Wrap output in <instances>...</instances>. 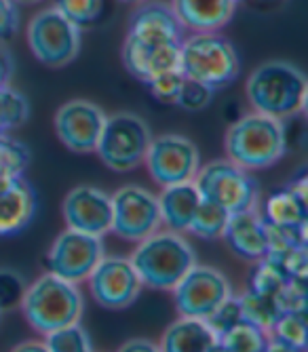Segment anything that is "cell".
<instances>
[{
	"label": "cell",
	"mask_w": 308,
	"mask_h": 352,
	"mask_svg": "<svg viewBox=\"0 0 308 352\" xmlns=\"http://www.w3.org/2000/svg\"><path fill=\"white\" fill-rule=\"evenodd\" d=\"M245 93L254 112L287 120L306 110L308 80L287 61H266L250 74Z\"/></svg>",
	"instance_id": "1"
},
{
	"label": "cell",
	"mask_w": 308,
	"mask_h": 352,
	"mask_svg": "<svg viewBox=\"0 0 308 352\" xmlns=\"http://www.w3.org/2000/svg\"><path fill=\"white\" fill-rule=\"evenodd\" d=\"M226 154L228 161L248 171L272 167L285 156L287 135L283 120L252 112L236 120L226 131Z\"/></svg>",
	"instance_id": "2"
},
{
	"label": "cell",
	"mask_w": 308,
	"mask_h": 352,
	"mask_svg": "<svg viewBox=\"0 0 308 352\" xmlns=\"http://www.w3.org/2000/svg\"><path fill=\"white\" fill-rule=\"evenodd\" d=\"M19 306L30 327L47 336L57 327L80 321L85 298L78 289V283L45 272L25 287Z\"/></svg>",
	"instance_id": "3"
},
{
	"label": "cell",
	"mask_w": 308,
	"mask_h": 352,
	"mask_svg": "<svg viewBox=\"0 0 308 352\" xmlns=\"http://www.w3.org/2000/svg\"><path fill=\"white\" fill-rule=\"evenodd\" d=\"M129 260L144 287L171 292L186 270L197 264V255L182 232L157 230L138 243Z\"/></svg>",
	"instance_id": "4"
},
{
	"label": "cell",
	"mask_w": 308,
	"mask_h": 352,
	"mask_svg": "<svg viewBox=\"0 0 308 352\" xmlns=\"http://www.w3.org/2000/svg\"><path fill=\"white\" fill-rule=\"evenodd\" d=\"M179 72L218 91L236 80L241 59L236 49L218 32H195L179 45Z\"/></svg>",
	"instance_id": "5"
},
{
	"label": "cell",
	"mask_w": 308,
	"mask_h": 352,
	"mask_svg": "<svg viewBox=\"0 0 308 352\" xmlns=\"http://www.w3.org/2000/svg\"><path fill=\"white\" fill-rule=\"evenodd\" d=\"M150 142L152 133L144 118L133 112H116L106 116L96 152L108 169L125 173L144 163Z\"/></svg>",
	"instance_id": "6"
},
{
	"label": "cell",
	"mask_w": 308,
	"mask_h": 352,
	"mask_svg": "<svg viewBox=\"0 0 308 352\" xmlns=\"http://www.w3.org/2000/svg\"><path fill=\"white\" fill-rule=\"evenodd\" d=\"M195 184L203 199L224 207L228 213L256 209L260 203V186L256 177L228 158L199 167Z\"/></svg>",
	"instance_id": "7"
},
{
	"label": "cell",
	"mask_w": 308,
	"mask_h": 352,
	"mask_svg": "<svg viewBox=\"0 0 308 352\" xmlns=\"http://www.w3.org/2000/svg\"><path fill=\"white\" fill-rule=\"evenodd\" d=\"M30 51L49 68H64L78 57L80 28L55 7L36 13L25 30Z\"/></svg>",
	"instance_id": "8"
},
{
	"label": "cell",
	"mask_w": 308,
	"mask_h": 352,
	"mask_svg": "<svg viewBox=\"0 0 308 352\" xmlns=\"http://www.w3.org/2000/svg\"><path fill=\"white\" fill-rule=\"evenodd\" d=\"M112 201V226L110 232L129 243H140L146 236L161 230L159 199L135 184L118 188L110 197Z\"/></svg>",
	"instance_id": "9"
},
{
	"label": "cell",
	"mask_w": 308,
	"mask_h": 352,
	"mask_svg": "<svg viewBox=\"0 0 308 352\" xmlns=\"http://www.w3.org/2000/svg\"><path fill=\"white\" fill-rule=\"evenodd\" d=\"M173 298L177 312L182 316H197L207 318L224 300L232 296L230 283L218 268L211 266H190L175 287Z\"/></svg>",
	"instance_id": "10"
},
{
	"label": "cell",
	"mask_w": 308,
	"mask_h": 352,
	"mask_svg": "<svg viewBox=\"0 0 308 352\" xmlns=\"http://www.w3.org/2000/svg\"><path fill=\"white\" fill-rule=\"evenodd\" d=\"M144 163L148 167L150 177L159 186H171L195 179L201 167V156L195 142L184 135L169 133L152 138Z\"/></svg>",
	"instance_id": "11"
},
{
	"label": "cell",
	"mask_w": 308,
	"mask_h": 352,
	"mask_svg": "<svg viewBox=\"0 0 308 352\" xmlns=\"http://www.w3.org/2000/svg\"><path fill=\"white\" fill-rule=\"evenodd\" d=\"M87 280L94 300L108 310L129 308L144 289L131 260L118 255H104Z\"/></svg>",
	"instance_id": "12"
},
{
	"label": "cell",
	"mask_w": 308,
	"mask_h": 352,
	"mask_svg": "<svg viewBox=\"0 0 308 352\" xmlns=\"http://www.w3.org/2000/svg\"><path fill=\"white\" fill-rule=\"evenodd\" d=\"M102 258H104L102 236L66 228L53 241L47 253V268L49 272L61 278L80 283L87 280V276L98 266Z\"/></svg>",
	"instance_id": "13"
},
{
	"label": "cell",
	"mask_w": 308,
	"mask_h": 352,
	"mask_svg": "<svg viewBox=\"0 0 308 352\" xmlns=\"http://www.w3.org/2000/svg\"><path fill=\"white\" fill-rule=\"evenodd\" d=\"M106 122V112L89 100H70L55 114V133L59 142L76 154L96 152Z\"/></svg>",
	"instance_id": "14"
},
{
	"label": "cell",
	"mask_w": 308,
	"mask_h": 352,
	"mask_svg": "<svg viewBox=\"0 0 308 352\" xmlns=\"http://www.w3.org/2000/svg\"><path fill=\"white\" fill-rule=\"evenodd\" d=\"M64 221L68 228L104 236L112 226V201L110 195L96 186H76L72 188L64 205H61Z\"/></svg>",
	"instance_id": "15"
},
{
	"label": "cell",
	"mask_w": 308,
	"mask_h": 352,
	"mask_svg": "<svg viewBox=\"0 0 308 352\" xmlns=\"http://www.w3.org/2000/svg\"><path fill=\"white\" fill-rule=\"evenodd\" d=\"M184 32L186 30L179 23L171 5L159 0H144L131 15L127 38L144 47H169L182 45L186 38Z\"/></svg>",
	"instance_id": "16"
},
{
	"label": "cell",
	"mask_w": 308,
	"mask_h": 352,
	"mask_svg": "<svg viewBox=\"0 0 308 352\" xmlns=\"http://www.w3.org/2000/svg\"><path fill=\"white\" fill-rule=\"evenodd\" d=\"M222 239L228 243V247L239 258L258 262L268 255L266 221L262 213L258 211V207L230 213Z\"/></svg>",
	"instance_id": "17"
},
{
	"label": "cell",
	"mask_w": 308,
	"mask_h": 352,
	"mask_svg": "<svg viewBox=\"0 0 308 352\" xmlns=\"http://www.w3.org/2000/svg\"><path fill=\"white\" fill-rule=\"evenodd\" d=\"M171 9L184 30L218 32L232 19L236 0H171Z\"/></svg>",
	"instance_id": "18"
},
{
	"label": "cell",
	"mask_w": 308,
	"mask_h": 352,
	"mask_svg": "<svg viewBox=\"0 0 308 352\" xmlns=\"http://www.w3.org/2000/svg\"><path fill=\"white\" fill-rule=\"evenodd\" d=\"M122 63L140 80L148 82L169 70L179 68V45L169 47H144L129 38L122 45Z\"/></svg>",
	"instance_id": "19"
},
{
	"label": "cell",
	"mask_w": 308,
	"mask_h": 352,
	"mask_svg": "<svg viewBox=\"0 0 308 352\" xmlns=\"http://www.w3.org/2000/svg\"><path fill=\"white\" fill-rule=\"evenodd\" d=\"M36 215V195L34 188L17 177L13 186L0 192V236H11L30 226Z\"/></svg>",
	"instance_id": "20"
},
{
	"label": "cell",
	"mask_w": 308,
	"mask_h": 352,
	"mask_svg": "<svg viewBox=\"0 0 308 352\" xmlns=\"http://www.w3.org/2000/svg\"><path fill=\"white\" fill-rule=\"evenodd\" d=\"M157 199H159V211H161L163 226L173 232H186L203 197H201L195 179H190V182H182V184L163 186L161 197H157Z\"/></svg>",
	"instance_id": "21"
},
{
	"label": "cell",
	"mask_w": 308,
	"mask_h": 352,
	"mask_svg": "<svg viewBox=\"0 0 308 352\" xmlns=\"http://www.w3.org/2000/svg\"><path fill=\"white\" fill-rule=\"evenodd\" d=\"M165 352H209L220 350V338L207 325L205 318L182 316L167 327L161 340Z\"/></svg>",
	"instance_id": "22"
},
{
	"label": "cell",
	"mask_w": 308,
	"mask_h": 352,
	"mask_svg": "<svg viewBox=\"0 0 308 352\" xmlns=\"http://www.w3.org/2000/svg\"><path fill=\"white\" fill-rule=\"evenodd\" d=\"M306 175L292 182V186L274 192L264 203L262 217L276 226H306L308 205H306Z\"/></svg>",
	"instance_id": "23"
},
{
	"label": "cell",
	"mask_w": 308,
	"mask_h": 352,
	"mask_svg": "<svg viewBox=\"0 0 308 352\" xmlns=\"http://www.w3.org/2000/svg\"><path fill=\"white\" fill-rule=\"evenodd\" d=\"M306 346H308L306 310H287L276 316L274 325L268 331L266 350L292 352V350H304Z\"/></svg>",
	"instance_id": "24"
},
{
	"label": "cell",
	"mask_w": 308,
	"mask_h": 352,
	"mask_svg": "<svg viewBox=\"0 0 308 352\" xmlns=\"http://www.w3.org/2000/svg\"><path fill=\"white\" fill-rule=\"evenodd\" d=\"M268 346V333L258 325L241 318L220 336V350L226 352H262Z\"/></svg>",
	"instance_id": "25"
},
{
	"label": "cell",
	"mask_w": 308,
	"mask_h": 352,
	"mask_svg": "<svg viewBox=\"0 0 308 352\" xmlns=\"http://www.w3.org/2000/svg\"><path fill=\"white\" fill-rule=\"evenodd\" d=\"M228 217H230V213L224 207L215 205L207 199H201L186 232H190L199 239H205V241L222 239V234L226 230V223H228Z\"/></svg>",
	"instance_id": "26"
},
{
	"label": "cell",
	"mask_w": 308,
	"mask_h": 352,
	"mask_svg": "<svg viewBox=\"0 0 308 352\" xmlns=\"http://www.w3.org/2000/svg\"><path fill=\"white\" fill-rule=\"evenodd\" d=\"M289 278L292 276L283 268L281 260L274 258V255H266V258L258 260V266L252 272L250 289L268 298H276V294L283 289Z\"/></svg>",
	"instance_id": "27"
},
{
	"label": "cell",
	"mask_w": 308,
	"mask_h": 352,
	"mask_svg": "<svg viewBox=\"0 0 308 352\" xmlns=\"http://www.w3.org/2000/svg\"><path fill=\"white\" fill-rule=\"evenodd\" d=\"M241 312H243V318H248L250 323L258 325L260 329H264L266 333L270 331V327L274 325L276 316L281 314V308L276 304L274 298H268V296H262V294H256L252 289L245 292L241 298Z\"/></svg>",
	"instance_id": "28"
},
{
	"label": "cell",
	"mask_w": 308,
	"mask_h": 352,
	"mask_svg": "<svg viewBox=\"0 0 308 352\" xmlns=\"http://www.w3.org/2000/svg\"><path fill=\"white\" fill-rule=\"evenodd\" d=\"M30 116V102L11 85L0 87V133H9L21 126Z\"/></svg>",
	"instance_id": "29"
},
{
	"label": "cell",
	"mask_w": 308,
	"mask_h": 352,
	"mask_svg": "<svg viewBox=\"0 0 308 352\" xmlns=\"http://www.w3.org/2000/svg\"><path fill=\"white\" fill-rule=\"evenodd\" d=\"M47 352H89L94 350L91 344V336L80 325V321L57 327L45 336Z\"/></svg>",
	"instance_id": "30"
},
{
	"label": "cell",
	"mask_w": 308,
	"mask_h": 352,
	"mask_svg": "<svg viewBox=\"0 0 308 352\" xmlns=\"http://www.w3.org/2000/svg\"><path fill=\"white\" fill-rule=\"evenodd\" d=\"M306 226H276V223L266 221L268 255H283L296 247H306V241H308Z\"/></svg>",
	"instance_id": "31"
},
{
	"label": "cell",
	"mask_w": 308,
	"mask_h": 352,
	"mask_svg": "<svg viewBox=\"0 0 308 352\" xmlns=\"http://www.w3.org/2000/svg\"><path fill=\"white\" fill-rule=\"evenodd\" d=\"M30 158L32 154L23 142L0 133V175H23Z\"/></svg>",
	"instance_id": "32"
},
{
	"label": "cell",
	"mask_w": 308,
	"mask_h": 352,
	"mask_svg": "<svg viewBox=\"0 0 308 352\" xmlns=\"http://www.w3.org/2000/svg\"><path fill=\"white\" fill-rule=\"evenodd\" d=\"M55 9L72 23L82 28L100 19L104 11V0H55Z\"/></svg>",
	"instance_id": "33"
},
{
	"label": "cell",
	"mask_w": 308,
	"mask_h": 352,
	"mask_svg": "<svg viewBox=\"0 0 308 352\" xmlns=\"http://www.w3.org/2000/svg\"><path fill=\"white\" fill-rule=\"evenodd\" d=\"M211 98H213V91L209 87H205L197 80H190V78H184L175 106H179L182 110H188V112H199L209 106Z\"/></svg>",
	"instance_id": "34"
},
{
	"label": "cell",
	"mask_w": 308,
	"mask_h": 352,
	"mask_svg": "<svg viewBox=\"0 0 308 352\" xmlns=\"http://www.w3.org/2000/svg\"><path fill=\"white\" fill-rule=\"evenodd\" d=\"M184 78H186V76H184L179 72V68H177V70H169V72H163L159 76L150 78L146 85H148L150 93L159 102H163V104H175L177 93H179L182 85H184Z\"/></svg>",
	"instance_id": "35"
},
{
	"label": "cell",
	"mask_w": 308,
	"mask_h": 352,
	"mask_svg": "<svg viewBox=\"0 0 308 352\" xmlns=\"http://www.w3.org/2000/svg\"><path fill=\"white\" fill-rule=\"evenodd\" d=\"M243 318V312H241V302L239 298L230 296L228 300H224L218 308H215L205 321L207 325L215 331V336H222L224 331H228L234 323H239Z\"/></svg>",
	"instance_id": "36"
},
{
	"label": "cell",
	"mask_w": 308,
	"mask_h": 352,
	"mask_svg": "<svg viewBox=\"0 0 308 352\" xmlns=\"http://www.w3.org/2000/svg\"><path fill=\"white\" fill-rule=\"evenodd\" d=\"M25 280L19 272L0 268V310H9L19 306L25 294Z\"/></svg>",
	"instance_id": "37"
},
{
	"label": "cell",
	"mask_w": 308,
	"mask_h": 352,
	"mask_svg": "<svg viewBox=\"0 0 308 352\" xmlns=\"http://www.w3.org/2000/svg\"><path fill=\"white\" fill-rule=\"evenodd\" d=\"M276 304H279L281 312H287V310H306V302H308V296H306V278H298V276H292L287 280V285L283 289L276 294Z\"/></svg>",
	"instance_id": "38"
},
{
	"label": "cell",
	"mask_w": 308,
	"mask_h": 352,
	"mask_svg": "<svg viewBox=\"0 0 308 352\" xmlns=\"http://www.w3.org/2000/svg\"><path fill=\"white\" fill-rule=\"evenodd\" d=\"M19 28V9L15 0H0V38H11Z\"/></svg>",
	"instance_id": "39"
},
{
	"label": "cell",
	"mask_w": 308,
	"mask_h": 352,
	"mask_svg": "<svg viewBox=\"0 0 308 352\" xmlns=\"http://www.w3.org/2000/svg\"><path fill=\"white\" fill-rule=\"evenodd\" d=\"M13 74H15V59H13V53H11L5 45H0V87L11 85Z\"/></svg>",
	"instance_id": "40"
},
{
	"label": "cell",
	"mask_w": 308,
	"mask_h": 352,
	"mask_svg": "<svg viewBox=\"0 0 308 352\" xmlns=\"http://www.w3.org/2000/svg\"><path fill=\"white\" fill-rule=\"evenodd\" d=\"M120 350H125V352H157V350H161V346L150 342V340H144V338H135V340H129L127 344H122Z\"/></svg>",
	"instance_id": "41"
},
{
	"label": "cell",
	"mask_w": 308,
	"mask_h": 352,
	"mask_svg": "<svg viewBox=\"0 0 308 352\" xmlns=\"http://www.w3.org/2000/svg\"><path fill=\"white\" fill-rule=\"evenodd\" d=\"M15 350H34V352H38V350H47V346L41 344V342H23V344L15 346Z\"/></svg>",
	"instance_id": "42"
},
{
	"label": "cell",
	"mask_w": 308,
	"mask_h": 352,
	"mask_svg": "<svg viewBox=\"0 0 308 352\" xmlns=\"http://www.w3.org/2000/svg\"><path fill=\"white\" fill-rule=\"evenodd\" d=\"M17 5H34V3H41V0H15Z\"/></svg>",
	"instance_id": "43"
},
{
	"label": "cell",
	"mask_w": 308,
	"mask_h": 352,
	"mask_svg": "<svg viewBox=\"0 0 308 352\" xmlns=\"http://www.w3.org/2000/svg\"><path fill=\"white\" fill-rule=\"evenodd\" d=\"M122 3H131V5H140V3H144V0H122Z\"/></svg>",
	"instance_id": "44"
},
{
	"label": "cell",
	"mask_w": 308,
	"mask_h": 352,
	"mask_svg": "<svg viewBox=\"0 0 308 352\" xmlns=\"http://www.w3.org/2000/svg\"><path fill=\"white\" fill-rule=\"evenodd\" d=\"M270 3H279V0H270Z\"/></svg>",
	"instance_id": "45"
},
{
	"label": "cell",
	"mask_w": 308,
	"mask_h": 352,
	"mask_svg": "<svg viewBox=\"0 0 308 352\" xmlns=\"http://www.w3.org/2000/svg\"><path fill=\"white\" fill-rule=\"evenodd\" d=\"M0 314H3V310H0Z\"/></svg>",
	"instance_id": "46"
}]
</instances>
